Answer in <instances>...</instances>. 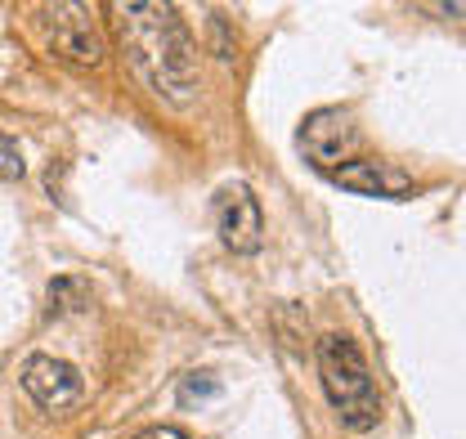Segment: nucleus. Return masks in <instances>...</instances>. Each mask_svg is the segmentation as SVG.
<instances>
[{
    "mask_svg": "<svg viewBox=\"0 0 466 439\" xmlns=\"http://www.w3.org/2000/svg\"><path fill=\"white\" fill-rule=\"evenodd\" d=\"M121 55L135 81L171 108L198 104V41L184 27L175 5L157 0H121L113 5Z\"/></svg>",
    "mask_w": 466,
    "mask_h": 439,
    "instance_id": "obj_1",
    "label": "nucleus"
},
{
    "mask_svg": "<svg viewBox=\"0 0 466 439\" xmlns=\"http://www.w3.org/2000/svg\"><path fill=\"white\" fill-rule=\"evenodd\" d=\"M314 363H319V382L328 403L337 408L341 426L354 435H368L381 422V394L372 382V368L359 350V341L346 332H323L314 341Z\"/></svg>",
    "mask_w": 466,
    "mask_h": 439,
    "instance_id": "obj_2",
    "label": "nucleus"
},
{
    "mask_svg": "<svg viewBox=\"0 0 466 439\" xmlns=\"http://www.w3.org/2000/svg\"><path fill=\"white\" fill-rule=\"evenodd\" d=\"M32 23H36V36L41 46L55 58L72 63V67H99L108 58V36H104V23H99V9L95 5H81V0H58V5H36L32 9Z\"/></svg>",
    "mask_w": 466,
    "mask_h": 439,
    "instance_id": "obj_3",
    "label": "nucleus"
},
{
    "mask_svg": "<svg viewBox=\"0 0 466 439\" xmlns=\"http://www.w3.org/2000/svg\"><path fill=\"white\" fill-rule=\"evenodd\" d=\"M18 382H23V390H27L46 413H55V417L76 413L81 399H86L81 368L67 363V359H55V354H27V359L18 363Z\"/></svg>",
    "mask_w": 466,
    "mask_h": 439,
    "instance_id": "obj_4",
    "label": "nucleus"
},
{
    "mask_svg": "<svg viewBox=\"0 0 466 439\" xmlns=\"http://www.w3.org/2000/svg\"><path fill=\"white\" fill-rule=\"evenodd\" d=\"M216 229H220V242L229 247L233 256H256L265 247V211H260V198L251 193L247 179H229L216 202Z\"/></svg>",
    "mask_w": 466,
    "mask_h": 439,
    "instance_id": "obj_5",
    "label": "nucleus"
},
{
    "mask_svg": "<svg viewBox=\"0 0 466 439\" xmlns=\"http://www.w3.org/2000/svg\"><path fill=\"white\" fill-rule=\"evenodd\" d=\"M296 144H300L305 162L314 166V170H323V175H328L332 166L350 162L354 148H359V130H354L350 108H314L300 121Z\"/></svg>",
    "mask_w": 466,
    "mask_h": 439,
    "instance_id": "obj_6",
    "label": "nucleus"
},
{
    "mask_svg": "<svg viewBox=\"0 0 466 439\" xmlns=\"http://www.w3.org/2000/svg\"><path fill=\"white\" fill-rule=\"evenodd\" d=\"M328 179L337 189H346V193H359V198H390V202L412 198V179L400 166L377 162V158H350V162L332 166Z\"/></svg>",
    "mask_w": 466,
    "mask_h": 439,
    "instance_id": "obj_7",
    "label": "nucleus"
},
{
    "mask_svg": "<svg viewBox=\"0 0 466 439\" xmlns=\"http://www.w3.org/2000/svg\"><path fill=\"white\" fill-rule=\"evenodd\" d=\"M90 305V287L81 282V278L63 274L50 282V291H46V319H63V314H81Z\"/></svg>",
    "mask_w": 466,
    "mask_h": 439,
    "instance_id": "obj_8",
    "label": "nucleus"
},
{
    "mask_svg": "<svg viewBox=\"0 0 466 439\" xmlns=\"http://www.w3.org/2000/svg\"><path fill=\"white\" fill-rule=\"evenodd\" d=\"M216 394H220V382H216L211 373H188L184 382L175 385L179 408H198V403H207V399H216Z\"/></svg>",
    "mask_w": 466,
    "mask_h": 439,
    "instance_id": "obj_9",
    "label": "nucleus"
},
{
    "mask_svg": "<svg viewBox=\"0 0 466 439\" xmlns=\"http://www.w3.org/2000/svg\"><path fill=\"white\" fill-rule=\"evenodd\" d=\"M23 175H27V162H23V148H18V139H9V135L0 130V179L18 184Z\"/></svg>",
    "mask_w": 466,
    "mask_h": 439,
    "instance_id": "obj_10",
    "label": "nucleus"
},
{
    "mask_svg": "<svg viewBox=\"0 0 466 439\" xmlns=\"http://www.w3.org/2000/svg\"><path fill=\"white\" fill-rule=\"evenodd\" d=\"M211 32H216V55L233 58V36H229V27H225V14H220V9L211 14Z\"/></svg>",
    "mask_w": 466,
    "mask_h": 439,
    "instance_id": "obj_11",
    "label": "nucleus"
},
{
    "mask_svg": "<svg viewBox=\"0 0 466 439\" xmlns=\"http://www.w3.org/2000/svg\"><path fill=\"white\" fill-rule=\"evenodd\" d=\"M130 439H193V435L179 431V426H144L139 435H130Z\"/></svg>",
    "mask_w": 466,
    "mask_h": 439,
    "instance_id": "obj_12",
    "label": "nucleus"
}]
</instances>
